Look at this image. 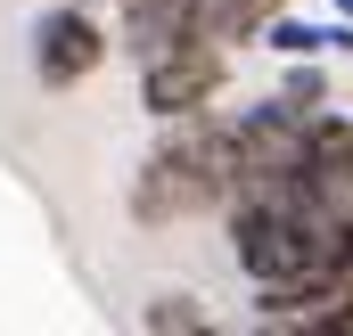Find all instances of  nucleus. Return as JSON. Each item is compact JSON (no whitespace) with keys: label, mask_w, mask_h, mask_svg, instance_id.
Returning a JSON list of instances; mask_svg holds the SVG:
<instances>
[{"label":"nucleus","mask_w":353,"mask_h":336,"mask_svg":"<svg viewBox=\"0 0 353 336\" xmlns=\"http://www.w3.org/2000/svg\"><path fill=\"white\" fill-rule=\"evenodd\" d=\"M222 74H230V58H222L214 41H181V50H165V58H148V66H140V107H148V115H165V123L205 115V107H214V90H222Z\"/></svg>","instance_id":"f257e3e1"},{"label":"nucleus","mask_w":353,"mask_h":336,"mask_svg":"<svg viewBox=\"0 0 353 336\" xmlns=\"http://www.w3.org/2000/svg\"><path fill=\"white\" fill-rule=\"evenodd\" d=\"M205 8L214 0H123V50L148 66L181 41H205Z\"/></svg>","instance_id":"20e7f679"},{"label":"nucleus","mask_w":353,"mask_h":336,"mask_svg":"<svg viewBox=\"0 0 353 336\" xmlns=\"http://www.w3.org/2000/svg\"><path fill=\"white\" fill-rule=\"evenodd\" d=\"M345 320H353V295H345Z\"/></svg>","instance_id":"9d476101"},{"label":"nucleus","mask_w":353,"mask_h":336,"mask_svg":"<svg viewBox=\"0 0 353 336\" xmlns=\"http://www.w3.org/2000/svg\"><path fill=\"white\" fill-rule=\"evenodd\" d=\"M271 17H288V0H214L205 8V41H255Z\"/></svg>","instance_id":"423d86ee"},{"label":"nucleus","mask_w":353,"mask_h":336,"mask_svg":"<svg viewBox=\"0 0 353 336\" xmlns=\"http://www.w3.org/2000/svg\"><path fill=\"white\" fill-rule=\"evenodd\" d=\"M255 41L288 50V58H321V50H353V25H304V17H271Z\"/></svg>","instance_id":"39448f33"},{"label":"nucleus","mask_w":353,"mask_h":336,"mask_svg":"<svg viewBox=\"0 0 353 336\" xmlns=\"http://www.w3.org/2000/svg\"><path fill=\"white\" fill-rule=\"evenodd\" d=\"M107 58V33H99V17L90 8H50L41 25H33V74H41V90H74Z\"/></svg>","instance_id":"f03ea898"},{"label":"nucleus","mask_w":353,"mask_h":336,"mask_svg":"<svg viewBox=\"0 0 353 336\" xmlns=\"http://www.w3.org/2000/svg\"><path fill=\"white\" fill-rule=\"evenodd\" d=\"M140 328L148 336H214V312H205L197 295H157V304L140 312Z\"/></svg>","instance_id":"0eeeda50"},{"label":"nucleus","mask_w":353,"mask_h":336,"mask_svg":"<svg viewBox=\"0 0 353 336\" xmlns=\"http://www.w3.org/2000/svg\"><path fill=\"white\" fill-rule=\"evenodd\" d=\"M205 205H222V197H214V180L189 165L173 140L140 165V180H132V213H140V222H181V213H205Z\"/></svg>","instance_id":"7ed1b4c3"},{"label":"nucleus","mask_w":353,"mask_h":336,"mask_svg":"<svg viewBox=\"0 0 353 336\" xmlns=\"http://www.w3.org/2000/svg\"><path fill=\"white\" fill-rule=\"evenodd\" d=\"M337 25H353V0H337Z\"/></svg>","instance_id":"1a4fd4ad"},{"label":"nucleus","mask_w":353,"mask_h":336,"mask_svg":"<svg viewBox=\"0 0 353 336\" xmlns=\"http://www.w3.org/2000/svg\"><path fill=\"white\" fill-rule=\"evenodd\" d=\"M255 336H321V328H304V320H263ZM345 336H353V328H345Z\"/></svg>","instance_id":"6e6552de"}]
</instances>
